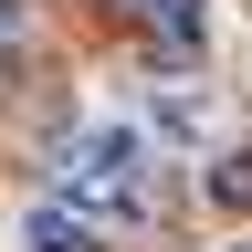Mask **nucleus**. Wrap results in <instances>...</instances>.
<instances>
[{"label":"nucleus","mask_w":252,"mask_h":252,"mask_svg":"<svg viewBox=\"0 0 252 252\" xmlns=\"http://www.w3.org/2000/svg\"><path fill=\"white\" fill-rule=\"evenodd\" d=\"M63 210H84L94 231H116V220H147L158 210V137L147 126H74L63 137Z\"/></svg>","instance_id":"obj_1"},{"label":"nucleus","mask_w":252,"mask_h":252,"mask_svg":"<svg viewBox=\"0 0 252 252\" xmlns=\"http://www.w3.org/2000/svg\"><path fill=\"white\" fill-rule=\"evenodd\" d=\"M21 242H32V252H105V231H94L84 210H63V200L32 210V220H21Z\"/></svg>","instance_id":"obj_2"},{"label":"nucleus","mask_w":252,"mask_h":252,"mask_svg":"<svg viewBox=\"0 0 252 252\" xmlns=\"http://www.w3.org/2000/svg\"><path fill=\"white\" fill-rule=\"evenodd\" d=\"M158 126H168V137H210L220 105H210V94H189V84H168V94H158Z\"/></svg>","instance_id":"obj_3"},{"label":"nucleus","mask_w":252,"mask_h":252,"mask_svg":"<svg viewBox=\"0 0 252 252\" xmlns=\"http://www.w3.org/2000/svg\"><path fill=\"white\" fill-rule=\"evenodd\" d=\"M126 11H137V21H158V32H179V42H189V32L210 21V0H126Z\"/></svg>","instance_id":"obj_4"},{"label":"nucleus","mask_w":252,"mask_h":252,"mask_svg":"<svg viewBox=\"0 0 252 252\" xmlns=\"http://www.w3.org/2000/svg\"><path fill=\"white\" fill-rule=\"evenodd\" d=\"M21 42V0H0V53H11Z\"/></svg>","instance_id":"obj_5"},{"label":"nucleus","mask_w":252,"mask_h":252,"mask_svg":"<svg viewBox=\"0 0 252 252\" xmlns=\"http://www.w3.org/2000/svg\"><path fill=\"white\" fill-rule=\"evenodd\" d=\"M220 252H252V242H220Z\"/></svg>","instance_id":"obj_6"}]
</instances>
